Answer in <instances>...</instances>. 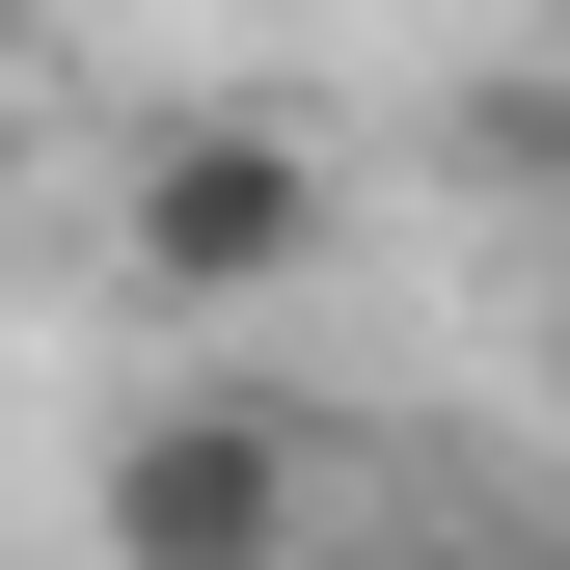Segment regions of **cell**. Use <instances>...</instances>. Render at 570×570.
Returning a JSON list of instances; mask_svg holds the SVG:
<instances>
[{"label": "cell", "instance_id": "obj_1", "mask_svg": "<svg viewBox=\"0 0 570 570\" xmlns=\"http://www.w3.org/2000/svg\"><path fill=\"white\" fill-rule=\"evenodd\" d=\"M326 407H272V381H164V407H109V462H82V570H326Z\"/></svg>", "mask_w": 570, "mask_h": 570}, {"label": "cell", "instance_id": "obj_2", "mask_svg": "<svg viewBox=\"0 0 570 570\" xmlns=\"http://www.w3.org/2000/svg\"><path fill=\"white\" fill-rule=\"evenodd\" d=\"M326 136H272V109H164L109 164V245H136V299H299L326 272Z\"/></svg>", "mask_w": 570, "mask_h": 570}, {"label": "cell", "instance_id": "obj_3", "mask_svg": "<svg viewBox=\"0 0 570 570\" xmlns=\"http://www.w3.org/2000/svg\"><path fill=\"white\" fill-rule=\"evenodd\" d=\"M326 570H543V543H326Z\"/></svg>", "mask_w": 570, "mask_h": 570}, {"label": "cell", "instance_id": "obj_4", "mask_svg": "<svg viewBox=\"0 0 570 570\" xmlns=\"http://www.w3.org/2000/svg\"><path fill=\"white\" fill-rule=\"evenodd\" d=\"M543 407H570V245H543Z\"/></svg>", "mask_w": 570, "mask_h": 570}, {"label": "cell", "instance_id": "obj_5", "mask_svg": "<svg viewBox=\"0 0 570 570\" xmlns=\"http://www.w3.org/2000/svg\"><path fill=\"white\" fill-rule=\"evenodd\" d=\"M0 218H28V82H0Z\"/></svg>", "mask_w": 570, "mask_h": 570}, {"label": "cell", "instance_id": "obj_6", "mask_svg": "<svg viewBox=\"0 0 570 570\" xmlns=\"http://www.w3.org/2000/svg\"><path fill=\"white\" fill-rule=\"evenodd\" d=\"M0 82H28V0H0Z\"/></svg>", "mask_w": 570, "mask_h": 570}]
</instances>
